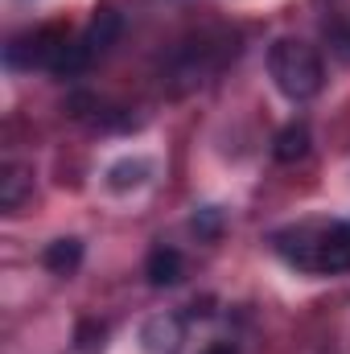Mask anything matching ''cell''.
Wrapping results in <instances>:
<instances>
[{"label":"cell","mask_w":350,"mask_h":354,"mask_svg":"<svg viewBox=\"0 0 350 354\" xmlns=\"http://www.w3.org/2000/svg\"><path fill=\"white\" fill-rule=\"evenodd\" d=\"M272 248L297 272H350V223H301L272 235Z\"/></svg>","instance_id":"obj_1"},{"label":"cell","mask_w":350,"mask_h":354,"mask_svg":"<svg viewBox=\"0 0 350 354\" xmlns=\"http://www.w3.org/2000/svg\"><path fill=\"white\" fill-rule=\"evenodd\" d=\"M268 75H272L276 91L284 99H293V103H305V99H313L326 87L322 54L301 37H276L268 46Z\"/></svg>","instance_id":"obj_2"},{"label":"cell","mask_w":350,"mask_h":354,"mask_svg":"<svg viewBox=\"0 0 350 354\" xmlns=\"http://www.w3.org/2000/svg\"><path fill=\"white\" fill-rule=\"evenodd\" d=\"M66 41H71V29H66V25H42V29H29V33H21V37L8 41L4 62H8L12 71H33V66L54 71V62H58V54L66 50Z\"/></svg>","instance_id":"obj_3"},{"label":"cell","mask_w":350,"mask_h":354,"mask_svg":"<svg viewBox=\"0 0 350 354\" xmlns=\"http://www.w3.org/2000/svg\"><path fill=\"white\" fill-rule=\"evenodd\" d=\"M120 33H124V12H120L111 0H103V4L91 8V21H87V29L79 33V41L87 46L91 58H103V54L120 41Z\"/></svg>","instance_id":"obj_4"},{"label":"cell","mask_w":350,"mask_h":354,"mask_svg":"<svg viewBox=\"0 0 350 354\" xmlns=\"http://www.w3.org/2000/svg\"><path fill=\"white\" fill-rule=\"evenodd\" d=\"M309 145H313L309 124H305V120H293V124H284V128L276 132V140H272V157H276L280 165H297V161L309 157Z\"/></svg>","instance_id":"obj_5"},{"label":"cell","mask_w":350,"mask_h":354,"mask_svg":"<svg viewBox=\"0 0 350 354\" xmlns=\"http://www.w3.org/2000/svg\"><path fill=\"white\" fill-rule=\"evenodd\" d=\"M181 272H185V260H181V252L169 248V243L153 248V252H149V260H145V276H149V284H153V288L177 284V280H181Z\"/></svg>","instance_id":"obj_6"},{"label":"cell","mask_w":350,"mask_h":354,"mask_svg":"<svg viewBox=\"0 0 350 354\" xmlns=\"http://www.w3.org/2000/svg\"><path fill=\"white\" fill-rule=\"evenodd\" d=\"M42 264L50 268L54 276H71L75 268L83 264V243H79V239H54V243L46 248Z\"/></svg>","instance_id":"obj_7"},{"label":"cell","mask_w":350,"mask_h":354,"mask_svg":"<svg viewBox=\"0 0 350 354\" xmlns=\"http://www.w3.org/2000/svg\"><path fill=\"white\" fill-rule=\"evenodd\" d=\"M21 189H25V174H21V169H8V174H4V194H0L4 210H17V206H21Z\"/></svg>","instance_id":"obj_8"},{"label":"cell","mask_w":350,"mask_h":354,"mask_svg":"<svg viewBox=\"0 0 350 354\" xmlns=\"http://www.w3.org/2000/svg\"><path fill=\"white\" fill-rule=\"evenodd\" d=\"M202 354H239V351H235L231 342H214V346H206Z\"/></svg>","instance_id":"obj_9"}]
</instances>
